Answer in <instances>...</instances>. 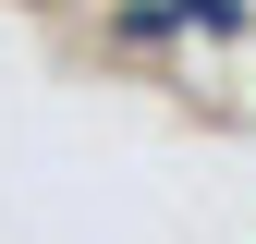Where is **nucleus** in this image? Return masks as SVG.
I'll list each match as a JSON object with an SVG mask.
<instances>
[{"label":"nucleus","instance_id":"obj_1","mask_svg":"<svg viewBox=\"0 0 256 244\" xmlns=\"http://www.w3.org/2000/svg\"><path fill=\"white\" fill-rule=\"evenodd\" d=\"M122 37H244V0H122Z\"/></svg>","mask_w":256,"mask_h":244}]
</instances>
